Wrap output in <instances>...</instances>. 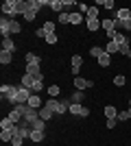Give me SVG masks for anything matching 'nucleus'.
<instances>
[{"label":"nucleus","mask_w":131,"mask_h":146,"mask_svg":"<svg viewBox=\"0 0 131 146\" xmlns=\"http://www.w3.org/2000/svg\"><path fill=\"white\" fill-rule=\"evenodd\" d=\"M74 87L83 92V90H87V87H92V81L83 79V76H74Z\"/></svg>","instance_id":"1a4fd4ad"},{"label":"nucleus","mask_w":131,"mask_h":146,"mask_svg":"<svg viewBox=\"0 0 131 146\" xmlns=\"http://www.w3.org/2000/svg\"><path fill=\"white\" fill-rule=\"evenodd\" d=\"M42 7H48V0H26V11H24L22 18H24L26 22H33Z\"/></svg>","instance_id":"f03ea898"},{"label":"nucleus","mask_w":131,"mask_h":146,"mask_svg":"<svg viewBox=\"0 0 131 146\" xmlns=\"http://www.w3.org/2000/svg\"><path fill=\"white\" fill-rule=\"evenodd\" d=\"M24 59H26V66H31V63H37V66H39V61H42L37 55H35V52H26Z\"/></svg>","instance_id":"5701e85b"},{"label":"nucleus","mask_w":131,"mask_h":146,"mask_svg":"<svg viewBox=\"0 0 131 146\" xmlns=\"http://www.w3.org/2000/svg\"><path fill=\"white\" fill-rule=\"evenodd\" d=\"M0 129H2V131H13V129H15V124H13L9 118H2V120H0Z\"/></svg>","instance_id":"dca6fc26"},{"label":"nucleus","mask_w":131,"mask_h":146,"mask_svg":"<svg viewBox=\"0 0 131 146\" xmlns=\"http://www.w3.org/2000/svg\"><path fill=\"white\" fill-rule=\"evenodd\" d=\"M59 39H57V33H50V35H46V44H57Z\"/></svg>","instance_id":"4c0bfd02"},{"label":"nucleus","mask_w":131,"mask_h":146,"mask_svg":"<svg viewBox=\"0 0 131 146\" xmlns=\"http://www.w3.org/2000/svg\"><path fill=\"white\" fill-rule=\"evenodd\" d=\"M76 7H79V13H81V15L90 11V7H87V5H83V2H81V5H76Z\"/></svg>","instance_id":"37998d69"},{"label":"nucleus","mask_w":131,"mask_h":146,"mask_svg":"<svg viewBox=\"0 0 131 146\" xmlns=\"http://www.w3.org/2000/svg\"><path fill=\"white\" fill-rule=\"evenodd\" d=\"M105 118L109 120V118H118V109L114 107V105H107L105 107Z\"/></svg>","instance_id":"f3484780"},{"label":"nucleus","mask_w":131,"mask_h":146,"mask_svg":"<svg viewBox=\"0 0 131 146\" xmlns=\"http://www.w3.org/2000/svg\"><path fill=\"white\" fill-rule=\"evenodd\" d=\"M11 22H13V18H7V15L0 18V35H2V37L11 35Z\"/></svg>","instance_id":"0eeeda50"},{"label":"nucleus","mask_w":131,"mask_h":146,"mask_svg":"<svg viewBox=\"0 0 131 146\" xmlns=\"http://www.w3.org/2000/svg\"><path fill=\"white\" fill-rule=\"evenodd\" d=\"M70 113H72V116H76V118H87V116H90V109H87L85 105L72 103V105H70Z\"/></svg>","instance_id":"423d86ee"},{"label":"nucleus","mask_w":131,"mask_h":146,"mask_svg":"<svg viewBox=\"0 0 131 146\" xmlns=\"http://www.w3.org/2000/svg\"><path fill=\"white\" fill-rule=\"evenodd\" d=\"M103 52H105V48H100V46H92V48H90V55H92V57H96V59H98V57L103 55Z\"/></svg>","instance_id":"7c9ffc66"},{"label":"nucleus","mask_w":131,"mask_h":146,"mask_svg":"<svg viewBox=\"0 0 131 146\" xmlns=\"http://www.w3.org/2000/svg\"><path fill=\"white\" fill-rule=\"evenodd\" d=\"M20 31H22V24H20L18 20H13V22H11V35H15V33H20Z\"/></svg>","instance_id":"f704fd0d"},{"label":"nucleus","mask_w":131,"mask_h":146,"mask_svg":"<svg viewBox=\"0 0 131 146\" xmlns=\"http://www.w3.org/2000/svg\"><path fill=\"white\" fill-rule=\"evenodd\" d=\"M13 61V52H9V50H0V63L2 66H9Z\"/></svg>","instance_id":"f8f14e48"},{"label":"nucleus","mask_w":131,"mask_h":146,"mask_svg":"<svg viewBox=\"0 0 131 146\" xmlns=\"http://www.w3.org/2000/svg\"><path fill=\"white\" fill-rule=\"evenodd\" d=\"M81 22H83V15H81V13H79V11H74V13H70V24H81Z\"/></svg>","instance_id":"393cba45"},{"label":"nucleus","mask_w":131,"mask_h":146,"mask_svg":"<svg viewBox=\"0 0 131 146\" xmlns=\"http://www.w3.org/2000/svg\"><path fill=\"white\" fill-rule=\"evenodd\" d=\"M22 87L31 90L33 94H35V92H42L44 79H35V76H29V74H24V76H22Z\"/></svg>","instance_id":"7ed1b4c3"},{"label":"nucleus","mask_w":131,"mask_h":146,"mask_svg":"<svg viewBox=\"0 0 131 146\" xmlns=\"http://www.w3.org/2000/svg\"><path fill=\"white\" fill-rule=\"evenodd\" d=\"M22 142H24V137H20V135H13L11 146H22Z\"/></svg>","instance_id":"58836bf2"},{"label":"nucleus","mask_w":131,"mask_h":146,"mask_svg":"<svg viewBox=\"0 0 131 146\" xmlns=\"http://www.w3.org/2000/svg\"><path fill=\"white\" fill-rule=\"evenodd\" d=\"M26 105H29V107H33V109L44 107V105H42V98H39L37 94H31V98H29V103H26Z\"/></svg>","instance_id":"ddd939ff"},{"label":"nucleus","mask_w":131,"mask_h":146,"mask_svg":"<svg viewBox=\"0 0 131 146\" xmlns=\"http://www.w3.org/2000/svg\"><path fill=\"white\" fill-rule=\"evenodd\" d=\"M125 83H127V79L122 76V74H118V76H114V85H116V87H122Z\"/></svg>","instance_id":"473e14b6"},{"label":"nucleus","mask_w":131,"mask_h":146,"mask_svg":"<svg viewBox=\"0 0 131 146\" xmlns=\"http://www.w3.org/2000/svg\"><path fill=\"white\" fill-rule=\"evenodd\" d=\"M81 66H83L81 55H74V57H72V74H74V76H79V72H81Z\"/></svg>","instance_id":"9b49d317"},{"label":"nucleus","mask_w":131,"mask_h":146,"mask_svg":"<svg viewBox=\"0 0 131 146\" xmlns=\"http://www.w3.org/2000/svg\"><path fill=\"white\" fill-rule=\"evenodd\" d=\"M53 116H55V113H53V111H50L48 107H42V109H39V118H42L44 122H48Z\"/></svg>","instance_id":"aec40b11"},{"label":"nucleus","mask_w":131,"mask_h":146,"mask_svg":"<svg viewBox=\"0 0 131 146\" xmlns=\"http://www.w3.org/2000/svg\"><path fill=\"white\" fill-rule=\"evenodd\" d=\"M87 20H98V7H90V11H87Z\"/></svg>","instance_id":"2f4dec72"},{"label":"nucleus","mask_w":131,"mask_h":146,"mask_svg":"<svg viewBox=\"0 0 131 146\" xmlns=\"http://www.w3.org/2000/svg\"><path fill=\"white\" fill-rule=\"evenodd\" d=\"M125 120H129L127 111H118V122H125Z\"/></svg>","instance_id":"79ce46f5"},{"label":"nucleus","mask_w":131,"mask_h":146,"mask_svg":"<svg viewBox=\"0 0 131 146\" xmlns=\"http://www.w3.org/2000/svg\"><path fill=\"white\" fill-rule=\"evenodd\" d=\"M48 94H50V98H57V96H59V87H57V85H50L48 87Z\"/></svg>","instance_id":"e433bc0d"},{"label":"nucleus","mask_w":131,"mask_h":146,"mask_svg":"<svg viewBox=\"0 0 131 146\" xmlns=\"http://www.w3.org/2000/svg\"><path fill=\"white\" fill-rule=\"evenodd\" d=\"M120 55H125V57H131V46H129V42L120 46Z\"/></svg>","instance_id":"72a5a7b5"},{"label":"nucleus","mask_w":131,"mask_h":146,"mask_svg":"<svg viewBox=\"0 0 131 146\" xmlns=\"http://www.w3.org/2000/svg\"><path fill=\"white\" fill-rule=\"evenodd\" d=\"M96 5H98V7H105L107 11L116 9V2H114V0H96Z\"/></svg>","instance_id":"412c9836"},{"label":"nucleus","mask_w":131,"mask_h":146,"mask_svg":"<svg viewBox=\"0 0 131 146\" xmlns=\"http://www.w3.org/2000/svg\"><path fill=\"white\" fill-rule=\"evenodd\" d=\"M44 137H46L44 131H31V140L33 142H44Z\"/></svg>","instance_id":"cd10ccee"},{"label":"nucleus","mask_w":131,"mask_h":146,"mask_svg":"<svg viewBox=\"0 0 131 146\" xmlns=\"http://www.w3.org/2000/svg\"><path fill=\"white\" fill-rule=\"evenodd\" d=\"M2 50L15 52V44H13V39H11V37H2Z\"/></svg>","instance_id":"4468645a"},{"label":"nucleus","mask_w":131,"mask_h":146,"mask_svg":"<svg viewBox=\"0 0 131 146\" xmlns=\"http://www.w3.org/2000/svg\"><path fill=\"white\" fill-rule=\"evenodd\" d=\"M0 140L5 142V144H11V140H13V131H0Z\"/></svg>","instance_id":"a878e982"},{"label":"nucleus","mask_w":131,"mask_h":146,"mask_svg":"<svg viewBox=\"0 0 131 146\" xmlns=\"http://www.w3.org/2000/svg\"><path fill=\"white\" fill-rule=\"evenodd\" d=\"M116 124H118V118H109L107 120V129H114Z\"/></svg>","instance_id":"ea45409f"},{"label":"nucleus","mask_w":131,"mask_h":146,"mask_svg":"<svg viewBox=\"0 0 131 146\" xmlns=\"http://www.w3.org/2000/svg\"><path fill=\"white\" fill-rule=\"evenodd\" d=\"M127 116H129V120H131V100H129V111H127Z\"/></svg>","instance_id":"a18cd8bd"},{"label":"nucleus","mask_w":131,"mask_h":146,"mask_svg":"<svg viewBox=\"0 0 131 146\" xmlns=\"http://www.w3.org/2000/svg\"><path fill=\"white\" fill-rule=\"evenodd\" d=\"M35 35H37V37H39V39H46V31H44V29H42V26H39V29H37V31H35Z\"/></svg>","instance_id":"a19ab883"},{"label":"nucleus","mask_w":131,"mask_h":146,"mask_svg":"<svg viewBox=\"0 0 131 146\" xmlns=\"http://www.w3.org/2000/svg\"><path fill=\"white\" fill-rule=\"evenodd\" d=\"M0 94H2L5 100H9V103L13 105V98H15V94H18V87L15 85H2L0 87Z\"/></svg>","instance_id":"39448f33"},{"label":"nucleus","mask_w":131,"mask_h":146,"mask_svg":"<svg viewBox=\"0 0 131 146\" xmlns=\"http://www.w3.org/2000/svg\"><path fill=\"white\" fill-rule=\"evenodd\" d=\"M85 24H87V29L92 31V33H94V31H98V29H100V22H98V20H87Z\"/></svg>","instance_id":"c756f323"},{"label":"nucleus","mask_w":131,"mask_h":146,"mask_svg":"<svg viewBox=\"0 0 131 146\" xmlns=\"http://www.w3.org/2000/svg\"><path fill=\"white\" fill-rule=\"evenodd\" d=\"M48 7L53 9V11H59V13L63 11V2L61 0H48Z\"/></svg>","instance_id":"4be33fe9"},{"label":"nucleus","mask_w":131,"mask_h":146,"mask_svg":"<svg viewBox=\"0 0 131 146\" xmlns=\"http://www.w3.org/2000/svg\"><path fill=\"white\" fill-rule=\"evenodd\" d=\"M109 63H112V55H109V52H103V55L98 57V66L107 68V66H109Z\"/></svg>","instance_id":"6ab92c4d"},{"label":"nucleus","mask_w":131,"mask_h":146,"mask_svg":"<svg viewBox=\"0 0 131 146\" xmlns=\"http://www.w3.org/2000/svg\"><path fill=\"white\" fill-rule=\"evenodd\" d=\"M105 52H109V55H116V52H120V46L114 39H109L107 42V46H105Z\"/></svg>","instance_id":"2eb2a0df"},{"label":"nucleus","mask_w":131,"mask_h":146,"mask_svg":"<svg viewBox=\"0 0 131 146\" xmlns=\"http://www.w3.org/2000/svg\"><path fill=\"white\" fill-rule=\"evenodd\" d=\"M44 31H46V35H50V33H55V29H57V22H44V26H42Z\"/></svg>","instance_id":"bb28decb"},{"label":"nucleus","mask_w":131,"mask_h":146,"mask_svg":"<svg viewBox=\"0 0 131 146\" xmlns=\"http://www.w3.org/2000/svg\"><path fill=\"white\" fill-rule=\"evenodd\" d=\"M114 42L118 44V46L127 44V37H125V33H120V31H116V35H114Z\"/></svg>","instance_id":"c85d7f7f"},{"label":"nucleus","mask_w":131,"mask_h":146,"mask_svg":"<svg viewBox=\"0 0 131 146\" xmlns=\"http://www.w3.org/2000/svg\"><path fill=\"white\" fill-rule=\"evenodd\" d=\"M31 94H33L31 90L18 85V94H15V98H13V107H15V105H26V103H29V98H31Z\"/></svg>","instance_id":"20e7f679"},{"label":"nucleus","mask_w":131,"mask_h":146,"mask_svg":"<svg viewBox=\"0 0 131 146\" xmlns=\"http://www.w3.org/2000/svg\"><path fill=\"white\" fill-rule=\"evenodd\" d=\"M61 2H63V9H66V7H72V5H74L72 0H61Z\"/></svg>","instance_id":"c03bdc74"},{"label":"nucleus","mask_w":131,"mask_h":146,"mask_svg":"<svg viewBox=\"0 0 131 146\" xmlns=\"http://www.w3.org/2000/svg\"><path fill=\"white\" fill-rule=\"evenodd\" d=\"M70 105H72V100L70 98H63V100H57V98H50V100H46L44 103V107H48L55 116H61V113H66V111H70Z\"/></svg>","instance_id":"f257e3e1"},{"label":"nucleus","mask_w":131,"mask_h":146,"mask_svg":"<svg viewBox=\"0 0 131 146\" xmlns=\"http://www.w3.org/2000/svg\"><path fill=\"white\" fill-rule=\"evenodd\" d=\"M68 22H70V13L61 11V13H59V24H68Z\"/></svg>","instance_id":"c9c22d12"},{"label":"nucleus","mask_w":131,"mask_h":146,"mask_svg":"<svg viewBox=\"0 0 131 146\" xmlns=\"http://www.w3.org/2000/svg\"><path fill=\"white\" fill-rule=\"evenodd\" d=\"M83 98H85V94H83L81 90H76L74 94L70 96V100H72V103H76V105H83Z\"/></svg>","instance_id":"a211bd4d"},{"label":"nucleus","mask_w":131,"mask_h":146,"mask_svg":"<svg viewBox=\"0 0 131 146\" xmlns=\"http://www.w3.org/2000/svg\"><path fill=\"white\" fill-rule=\"evenodd\" d=\"M24 74H29V76H35V79H44V76H42V68H39L37 63L26 66V72H24Z\"/></svg>","instance_id":"6e6552de"},{"label":"nucleus","mask_w":131,"mask_h":146,"mask_svg":"<svg viewBox=\"0 0 131 146\" xmlns=\"http://www.w3.org/2000/svg\"><path fill=\"white\" fill-rule=\"evenodd\" d=\"M2 15H7V18H13V15H15V11H13V0H5V2H2Z\"/></svg>","instance_id":"9d476101"},{"label":"nucleus","mask_w":131,"mask_h":146,"mask_svg":"<svg viewBox=\"0 0 131 146\" xmlns=\"http://www.w3.org/2000/svg\"><path fill=\"white\" fill-rule=\"evenodd\" d=\"M31 129L33 131H44V129H46V122H44L42 118H37L35 122H31Z\"/></svg>","instance_id":"b1692460"}]
</instances>
